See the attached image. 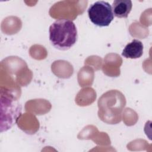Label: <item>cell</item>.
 <instances>
[{"label": "cell", "mask_w": 152, "mask_h": 152, "mask_svg": "<svg viewBox=\"0 0 152 152\" xmlns=\"http://www.w3.org/2000/svg\"><path fill=\"white\" fill-rule=\"evenodd\" d=\"M49 40L55 48L66 50L72 47L77 40V30L71 20L59 19L49 27Z\"/></svg>", "instance_id": "cell-1"}, {"label": "cell", "mask_w": 152, "mask_h": 152, "mask_svg": "<svg viewBox=\"0 0 152 152\" xmlns=\"http://www.w3.org/2000/svg\"><path fill=\"white\" fill-rule=\"evenodd\" d=\"M1 132L6 131L14 126L21 115L22 107L18 101L9 92L5 91L1 96Z\"/></svg>", "instance_id": "cell-2"}, {"label": "cell", "mask_w": 152, "mask_h": 152, "mask_svg": "<svg viewBox=\"0 0 152 152\" xmlns=\"http://www.w3.org/2000/svg\"><path fill=\"white\" fill-rule=\"evenodd\" d=\"M87 13L90 21L99 27L108 26L114 18L112 6L104 1H96L90 5Z\"/></svg>", "instance_id": "cell-3"}, {"label": "cell", "mask_w": 152, "mask_h": 152, "mask_svg": "<svg viewBox=\"0 0 152 152\" xmlns=\"http://www.w3.org/2000/svg\"><path fill=\"white\" fill-rule=\"evenodd\" d=\"M143 44L140 40L134 39L125 46L122 55L125 58H139L143 54Z\"/></svg>", "instance_id": "cell-4"}, {"label": "cell", "mask_w": 152, "mask_h": 152, "mask_svg": "<svg viewBox=\"0 0 152 152\" xmlns=\"http://www.w3.org/2000/svg\"><path fill=\"white\" fill-rule=\"evenodd\" d=\"M132 1L130 0H115L112 4L114 16L118 18H127L131 11Z\"/></svg>", "instance_id": "cell-5"}]
</instances>
